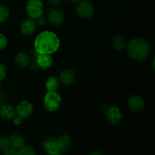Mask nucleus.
I'll return each instance as SVG.
<instances>
[{
    "instance_id": "obj_1",
    "label": "nucleus",
    "mask_w": 155,
    "mask_h": 155,
    "mask_svg": "<svg viewBox=\"0 0 155 155\" xmlns=\"http://www.w3.org/2000/svg\"><path fill=\"white\" fill-rule=\"evenodd\" d=\"M60 46V40L55 33L44 31L36 36L34 42L35 51L38 54H51L55 52Z\"/></svg>"
},
{
    "instance_id": "obj_2",
    "label": "nucleus",
    "mask_w": 155,
    "mask_h": 155,
    "mask_svg": "<svg viewBox=\"0 0 155 155\" xmlns=\"http://www.w3.org/2000/svg\"><path fill=\"white\" fill-rule=\"evenodd\" d=\"M126 48L129 57L136 61H142L147 58L151 51L150 44L142 38L133 39Z\"/></svg>"
},
{
    "instance_id": "obj_3",
    "label": "nucleus",
    "mask_w": 155,
    "mask_h": 155,
    "mask_svg": "<svg viewBox=\"0 0 155 155\" xmlns=\"http://www.w3.org/2000/svg\"><path fill=\"white\" fill-rule=\"evenodd\" d=\"M61 104V97L56 91L48 92L44 98V107L47 110L54 112L60 107Z\"/></svg>"
},
{
    "instance_id": "obj_4",
    "label": "nucleus",
    "mask_w": 155,
    "mask_h": 155,
    "mask_svg": "<svg viewBox=\"0 0 155 155\" xmlns=\"http://www.w3.org/2000/svg\"><path fill=\"white\" fill-rule=\"evenodd\" d=\"M43 9V5L41 0H29L26 5L27 14L33 20L42 16Z\"/></svg>"
},
{
    "instance_id": "obj_5",
    "label": "nucleus",
    "mask_w": 155,
    "mask_h": 155,
    "mask_svg": "<svg viewBox=\"0 0 155 155\" xmlns=\"http://www.w3.org/2000/svg\"><path fill=\"white\" fill-rule=\"evenodd\" d=\"M78 2L76 7V12L78 16L84 19L91 18L94 12V8L92 5L88 0H83V1L80 0Z\"/></svg>"
},
{
    "instance_id": "obj_6",
    "label": "nucleus",
    "mask_w": 155,
    "mask_h": 155,
    "mask_svg": "<svg viewBox=\"0 0 155 155\" xmlns=\"http://www.w3.org/2000/svg\"><path fill=\"white\" fill-rule=\"evenodd\" d=\"M106 117L109 122L113 125H118L123 119V114L117 106H110L106 110Z\"/></svg>"
},
{
    "instance_id": "obj_7",
    "label": "nucleus",
    "mask_w": 155,
    "mask_h": 155,
    "mask_svg": "<svg viewBox=\"0 0 155 155\" xmlns=\"http://www.w3.org/2000/svg\"><path fill=\"white\" fill-rule=\"evenodd\" d=\"M128 106L130 110L136 112L142 111L145 107V102L140 95H133L128 99Z\"/></svg>"
},
{
    "instance_id": "obj_8",
    "label": "nucleus",
    "mask_w": 155,
    "mask_h": 155,
    "mask_svg": "<svg viewBox=\"0 0 155 155\" xmlns=\"http://www.w3.org/2000/svg\"><path fill=\"white\" fill-rule=\"evenodd\" d=\"M43 148L45 152L51 155L61 154L57 145V139L54 136L47 138L43 142Z\"/></svg>"
},
{
    "instance_id": "obj_9",
    "label": "nucleus",
    "mask_w": 155,
    "mask_h": 155,
    "mask_svg": "<svg viewBox=\"0 0 155 155\" xmlns=\"http://www.w3.org/2000/svg\"><path fill=\"white\" fill-rule=\"evenodd\" d=\"M33 110L31 103L27 101H23L18 104L16 107V114L21 117L27 118L32 114Z\"/></svg>"
},
{
    "instance_id": "obj_10",
    "label": "nucleus",
    "mask_w": 155,
    "mask_h": 155,
    "mask_svg": "<svg viewBox=\"0 0 155 155\" xmlns=\"http://www.w3.org/2000/svg\"><path fill=\"white\" fill-rule=\"evenodd\" d=\"M48 18L51 24L54 26H59L64 20V15L61 9L53 8L48 12Z\"/></svg>"
},
{
    "instance_id": "obj_11",
    "label": "nucleus",
    "mask_w": 155,
    "mask_h": 155,
    "mask_svg": "<svg viewBox=\"0 0 155 155\" xmlns=\"http://www.w3.org/2000/svg\"><path fill=\"white\" fill-rule=\"evenodd\" d=\"M36 28V23L31 18H27V19L24 20L21 25V33L24 36H31L35 32Z\"/></svg>"
},
{
    "instance_id": "obj_12",
    "label": "nucleus",
    "mask_w": 155,
    "mask_h": 155,
    "mask_svg": "<svg viewBox=\"0 0 155 155\" xmlns=\"http://www.w3.org/2000/svg\"><path fill=\"white\" fill-rule=\"evenodd\" d=\"M57 145L60 153H66L71 149V139L68 135H62L57 139Z\"/></svg>"
},
{
    "instance_id": "obj_13",
    "label": "nucleus",
    "mask_w": 155,
    "mask_h": 155,
    "mask_svg": "<svg viewBox=\"0 0 155 155\" xmlns=\"http://www.w3.org/2000/svg\"><path fill=\"white\" fill-rule=\"evenodd\" d=\"M36 61L39 68L42 70L47 69L53 64L52 58L51 55L48 54H38L36 58Z\"/></svg>"
},
{
    "instance_id": "obj_14",
    "label": "nucleus",
    "mask_w": 155,
    "mask_h": 155,
    "mask_svg": "<svg viewBox=\"0 0 155 155\" xmlns=\"http://www.w3.org/2000/svg\"><path fill=\"white\" fill-rule=\"evenodd\" d=\"M76 80V73L73 70L67 69L62 71L60 74V81L63 84L69 86L73 84Z\"/></svg>"
},
{
    "instance_id": "obj_15",
    "label": "nucleus",
    "mask_w": 155,
    "mask_h": 155,
    "mask_svg": "<svg viewBox=\"0 0 155 155\" xmlns=\"http://www.w3.org/2000/svg\"><path fill=\"white\" fill-rule=\"evenodd\" d=\"M0 116L3 119L11 120L16 116V109L10 104H3L0 109Z\"/></svg>"
},
{
    "instance_id": "obj_16",
    "label": "nucleus",
    "mask_w": 155,
    "mask_h": 155,
    "mask_svg": "<svg viewBox=\"0 0 155 155\" xmlns=\"http://www.w3.org/2000/svg\"><path fill=\"white\" fill-rule=\"evenodd\" d=\"M15 61H16L17 64L21 68H27L30 64L31 58L28 54L24 52V51H21L16 55Z\"/></svg>"
},
{
    "instance_id": "obj_17",
    "label": "nucleus",
    "mask_w": 155,
    "mask_h": 155,
    "mask_svg": "<svg viewBox=\"0 0 155 155\" xmlns=\"http://www.w3.org/2000/svg\"><path fill=\"white\" fill-rule=\"evenodd\" d=\"M9 142H10V146L12 148L18 150V148H21L23 145H24V136L19 133H14L9 138Z\"/></svg>"
},
{
    "instance_id": "obj_18",
    "label": "nucleus",
    "mask_w": 155,
    "mask_h": 155,
    "mask_svg": "<svg viewBox=\"0 0 155 155\" xmlns=\"http://www.w3.org/2000/svg\"><path fill=\"white\" fill-rule=\"evenodd\" d=\"M112 45H113L114 48L117 51H124L127 48V42H126L125 39L119 35L114 37L113 40H112Z\"/></svg>"
},
{
    "instance_id": "obj_19",
    "label": "nucleus",
    "mask_w": 155,
    "mask_h": 155,
    "mask_svg": "<svg viewBox=\"0 0 155 155\" xmlns=\"http://www.w3.org/2000/svg\"><path fill=\"white\" fill-rule=\"evenodd\" d=\"M59 86H60V81H59L58 78L54 77V76L50 77L47 80L46 83H45V87H46L48 92L56 91L58 89Z\"/></svg>"
},
{
    "instance_id": "obj_20",
    "label": "nucleus",
    "mask_w": 155,
    "mask_h": 155,
    "mask_svg": "<svg viewBox=\"0 0 155 155\" xmlns=\"http://www.w3.org/2000/svg\"><path fill=\"white\" fill-rule=\"evenodd\" d=\"M35 154H36L35 150L29 145H23L18 149V154L19 155H34Z\"/></svg>"
},
{
    "instance_id": "obj_21",
    "label": "nucleus",
    "mask_w": 155,
    "mask_h": 155,
    "mask_svg": "<svg viewBox=\"0 0 155 155\" xmlns=\"http://www.w3.org/2000/svg\"><path fill=\"white\" fill-rule=\"evenodd\" d=\"M9 10L6 6L0 5V22L6 21L9 16Z\"/></svg>"
},
{
    "instance_id": "obj_22",
    "label": "nucleus",
    "mask_w": 155,
    "mask_h": 155,
    "mask_svg": "<svg viewBox=\"0 0 155 155\" xmlns=\"http://www.w3.org/2000/svg\"><path fill=\"white\" fill-rule=\"evenodd\" d=\"M10 147V142L5 137L0 138V153H4Z\"/></svg>"
},
{
    "instance_id": "obj_23",
    "label": "nucleus",
    "mask_w": 155,
    "mask_h": 155,
    "mask_svg": "<svg viewBox=\"0 0 155 155\" xmlns=\"http://www.w3.org/2000/svg\"><path fill=\"white\" fill-rule=\"evenodd\" d=\"M7 43L8 41L5 36L3 34H2V33H0V51H2V50H3L5 48Z\"/></svg>"
},
{
    "instance_id": "obj_24",
    "label": "nucleus",
    "mask_w": 155,
    "mask_h": 155,
    "mask_svg": "<svg viewBox=\"0 0 155 155\" xmlns=\"http://www.w3.org/2000/svg\"><path fill=\"white\" fill-rule=\"evenodd\" d=\"M6 76H7L6 68L2 64H0V82L4 80V79H5Z\"/></svg>"
},
{
    "instance_id": "obj_25",
    "label": "nucleus",
    "mask_w": 155,
    "mask_h": 155,
    "mask_svg": "<svg viewBox=\"0 0 155 155\" xmlns=\"http://www.w3.org/2000/svg\"><path fill=\"white\" fill-rule=\"evenodd\" d=\"M35 20H36L35 23H36V26H39V27H43V26L46 24V20H45V18H44L42 15Z\"/></svg>"
},
{
    "instance_id": "obj_26",
    "label": "nucleus",
    "mask_w": 155,
    "mask_h": 155,
    "mask_svg": "<svg viewBox=\"0 0 155 155\" xmlns=\"http://www.w3.org/2000/svg\"><path fill=\"white\" fill-rule=\"evenodd\" d=\"M4 154L6 155H17L18 154V150L10 146L5 151Z\"/></svg>"
},
{
    "instance_id": "obj_27",
    "label": "nucleus",
    "mask_w": 155,
    "mask_h": 155,
    "mask_svg": "<svg viewBox=\"0 0 155 155\" xmlns=\"http://www.w3.org/2000/svg\"><path fill=\"white\" fill-rule=\"evenodd\" d=\"M22 119H23L22 117H21L18 116H18H15V117H14L12 120H14V124H15V125L19 126L20 124L22 123Z\"/></svg>"
},
{
    "instance_id": "obj_28",
    "label": "nucleus",
    "mask_w": 155,
    "mask_h": 155,
    "mask_svg": "<svg viewBox=\"0 0 155 155\" xmlns=\"http://www.w3.org/2000/svg\"><path fill=\"white\" fill-rule=\"evenodd\" d=\"M62 0H48V2L51 6H58L61 4Z\"/></svg>"
},
{
    "instance_id": "obj_29",
    "label": "nucleus",
    "mask_w": 155,
    "mask_h": 155,
    "mask_svg": "<svg viewBox=\"0 0 155 155\" xmlns=\"http://www.w3.org/2000/svg\"><path fill=\"white\" fill-rule=\"evenodd\" d=\"M30 63H31L30 64H31V68L33 70H34V71H39V70L40 69L39 67V65L37 64V62H36V59H35V60H33L32 62H30Z\"/></svg>"
},
{
    "instance_id": "obj_30",
    "label": "nucleus",
    "mask_w": 155,
    "mask_h": 155,
    "mask_svg": "<svg viewBox=\"0 0 155 155\" xmlns=\"http://www.w3.org/2000/svg\"><path fill=\"white\" fill-rule=\"evenodd\" d=\"M5 97L3 94H0V104H2L5 102Z\"/></svg>"
},
{
    "instance_id": "obj_31",
    "label": "nucleus",
    "mask_w": 155,
    "mask_h": 155,
    "mask_svg": "<svg viewBox=\"0 0 155 155\" xmlns=\"http://www.w3.org/2000/svg\"><path fill=\"white\" fill-rule=\"evenodd\" d=\"M90 154H98V155H101V154H103L102 152H101V151H93V152L90 153Z\"/></svg>"
},
{
    "instance_id": "obj_32",
    "label": "nucleus",
    "mask_w": 155,
    "mask_h": 155,
    "mask_svg": "<svg viewBox=\"0 0 155 155\" xmlns=\"http://www.w3.org/2000/svg\"><path fill=\"white\" fill-rule=\"evenodd\" d=\"M71 2H80V0H70Z\"/></svg>"
},
{
    "instance_id": "obj_33",
    "label": "nucleus",
    "mask_w": 155,
    "mask_h": 155,
    "mask_svg": "<svg viewBox=\"0 0 155 155\" xmlns=\"http://www.w3.org/2000/svg\"><path fill=\"white\" fill-rule=\"evenodd\" d=\"M1 88H2V85H1V83H0V89H1Z\"/></svg>"
}]
</instances>
